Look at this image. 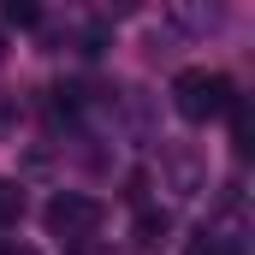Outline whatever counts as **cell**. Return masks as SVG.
I'll list each match as a JSON object with an SVG mask.
<instances>
[{"mask_svg": "<svg viewBox=\"0 0 255 255\" xmlns=\"http://www.w3.org/2000/svg\"><path fill=\"white\" fill-rule=\"evenodd\" d=\"M232 101H238V89H232V77H226V71L190 65V71H178V77H172V107H178L190 125H208V119L232 113Z\"/></svg>", "mask_w": 255, "mask_h": 255, "instance_id": "cell-1", "label": "cell"}, {"mask_svg": "<svg viewBox=\"0 0 255 255\" xmlns=\"http://www.w3.org/2000/svg\"><path fill=\"white\" fill-rule=\"evenodd\" d=\"M48 232L65 238V244H89L95 232H101V202L83 190H60L48 202Z\"/></svg>", "mask_w": 255, "mask_h": 255, "instance_id": "cell-2", "label": "cell"}, {"mask_svg": "<svg viewBox=\"0 0 255 255\" xmlns=\"http://www.w3.org/2000/svg\"><path fill=\"white\" fill-rule=\"evenodd\" d=\"M166 232H172L166 208H142V214H136V244H142V250H154V244H160Z\"/></svg>", "mask_w": 255, "mask_h": 255, "instance_id": "cell-3", "label": "cell"}, {"mask_svg": "<svg viewBox=\"0 0 255 255\" xmlns=\"http://www.w3.org/2000/svg\"><path fill=\"white\" fill-rule=\"evenodd\" d=\"M6 24H12V30H36V24H42V12H36L30 0H12V6H6Z\"/></svg>", "mask_w": 255, "mask_h": 255, "instance_id": "cell-4", "label": "cell"}, {"mask_svg": "<svg viewBox=\"0 0 255 255\" xmlns=\"http://www.w3.org/2000/svg\"><path fill=\"white\" fill-rule=\"evenodd\" d=\"M18 214H24V190L18 184H0V226H12Z\"/></svg>", "mask_w": 255, "mask_h": 255, "instance_id": "cell-5", "label": "cell"}, {"mask_svg": "<svg viewBox=\"0 0 255 255\" xmlns=\"http://www.w3.org/2000/svg\"><path fill=\"white\" fill-rule=\"evenodd\" d=\"M125 196L142 208V196H148V172H130V178H125Z\"/></svg>", "mask_w": 255, "mask_h": 255, "instance_id": "cell-6", "label": "cell"}, {"mask_svg": "<svg viewBox=\"0 0 255 255\" xmlns=\"http://www.w3.org/2000/svg\"><path fill=\"white\" fill-rule=\"evenodd\" d=\"M0 255H36V250H24V244H6V250H0Z\"/></svg>", "mask_w": 255, "mask_h": 255, "instance_id": "cell-7", "label": "cell"}, {"mask_svg": "<svg viewBox=\"0 0 255 255\" xmlns=\"http://www.w3.org/2000/svg\"><path fill=\"white\" fill-rule=\"evenodd\" d=\"M0 60H6V30H0Z\"/></svg>", "mask_w": 255, "mask_h": 255, "instance_id": "cell-8", "label": "cell"}]
</instances>
